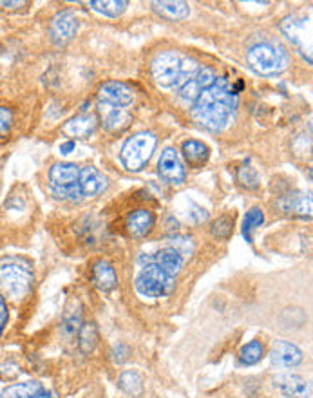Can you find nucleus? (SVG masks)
<instances>
[{
  "label": "nucleus",
  "mask_w": 313,
  "mask_h": 398,
  "mask_svg": "<svg viewBox=\"0 0 313 398\" xmlns=\"http://www.w3.org/2000/svg\"><path fill=\"white\" fill-rule=\"evenodd\" d=\"M279 204H281V209L284 212H288L292 215H299V218H310L312 215V199L308 196L301 194V192L284 196L279 201Z\"/></svg>",
  "instance_id": "obj_21"
},
{
  "label": "nucleus",
  "mask_w": 313,
  "mask_h": 398,
  "mask_svg": "<svg viewBox=\"0 0 313 398\" xmlns=\"http://www.w3.org/2000/svg\"><path fill=\"white\" fill-rule=\"evenodd\" d=\"M138 263L139 264L152 263L163 270L165 274H169L170 277H176V275L183 270L185 257L183 255H179L176 250L163 248L159 250V252H156L154 255H139Z\"/></svg>",
  "instance_id": "obj_10"
},
{
  "label": "nucleus",
  "mask_w": 313,
  "mask_h": 398,
  "mask_svg": "<svg viewBox=\"0 0 313 398\" xmlns=\"http://www.w3.org/2000/svg\"><path fill=\"white\" fill-rule=\"evenodd\" d=\"M234 232V218L229 214L219 215L212 223V235L218 239H229Z\"/></svg>",
  "instance_id": "obj_30"
},
{
  "label": "nucleus",
  "mask_w": 313,
  "mask_h": 398,
  "mask_svg": "<svg viewBox=\"0 0 313 398\" xmlns=\"http://www.w3.org/2000/svg\"><path fill=\"white\" fill-rule=\"evenodd\" d=\"M156 224V215L147 209H138L135 212H130L127 215V232H129L130 237L135 239H145L147 235L154 230Z\"/></svg>",
  "instance_id": "obj_15"
},
{
  "label": "nucleus",
  "mask_w": 313,
  "mask_h": 398,
  "mask_svg": "<svg viewBox=\"0 0 313 398\" xmlns=\"http://www.w3.org/2000/svg\"><path fill=\"white\" fill-rule=\"evenodd\" d=\"M181 152H183V158L187 159V163L190 167H203L207 161H209L210 149L203 141H198V139H190V141H185L183 147H181Z\"/></svg>",
  "instance_id": "obj_22"
},
{
  "label": "nucleus",
  "mask_w": 313,
  "mask_h": 398,
  "mask_svg": "<svg viewBox=\"0 0 313 398\" xmlns=\"http://www.w3.org/2000/svg\"><path fill=\"white\" fill-rule=\"evenodd\" d=\"M33 264L22 255H5L0 259V295L20 301L33 288Z\"/></svg>",
  "instance_id": "obj_2"
},
{
  "label": "nucleus",
  "mask_w": 313,
  "mask_h": 398,
  "mask_svg": "<svg viewBox=\"0 0 313 398\" xmlns=\"http://www.w3.org/2000/svg\"><path fill=\"white\" fill-rule=\"evenodd\" d=\"M274 388L279 389L284 397L288 398H308L310 397V384L299 375H277L272 378Z\"/></svg>",
  "instance_id": "obj_16"
},
{
  "label": "nucleus",
  "mask_w": 313,
  "mask_h": 398,
  "mask_svg": "<svg viewBox=\"0 0 313 398\" xmlns=\"http://www.w3.org/2000/svg\"><path fill=\"white\" fill-rule=\"evenodd\" d=\"M93 281H95V286L100 292H111V290L116 288L118 284V275H116L115 266L105 261V259H100L93 264Z\"/></svg>",
  "instance_id": "obj_19"
},
{
  "label": "nucleus",
  "mask_w": 313,
  "mask_h": 398,
  "mask_svg": "<svg viewBox=\"0 0 313 398\" xmlns=\"http://www.w3.org/2000/svg\"><path fill=\"white\" fill-rule=\"evenodd\" d=\"M158 172L159 176L165 179V181H169V183L174 185H181L187 178V172H185L183 161L179 158V154L176 152V149L169 147V149H165L159 156L158 161Z\"/></svg>",
  "instance_id": "obj_9"
},
{
  "label": "nucleus",
  "mask_w": 313,
  "mask_h": 398,
  "mask_svg": "<svg viewBox=\"0 0 313 398\" xmlns=\"http://www.w3.org/2000/svg\"><path fill=\"white\" fill-rule=\"evenodd\" d=\"M248 65L252 71H255L261 76H274L283 73L290 64L288 53L283 45L274 44V42H261L250 47Z\"/></svg>",
  "instance_id": "obj_3"
},
{
  "label": "nucleus",
  "mask_w": 313,
  "mask_h": 398,
  "mask_svg": "<svg viewBox=\"0 0 313 398\" xmlns=\"http://www.w3.org/2000/svg\"><path fill=\"white\" fill-rule=\"evenodd\" d=\"M80 349H82V353H91L93 349L96 348V344H98V329L93 323L84 324L82 328H80Z\"/></svg>",
  "instance_id": "obj_27"
},
{
  "label": "nucleus",
  "mask_w": 313,
  "mask_h": 398,
  "mask_svg": "<svg viewBox=\"0 0 313 398\" xmlns=\"http://www.w3.org/2000/svg\"><path fill=\"white\" fill-rule=\"evenodd\" d=\"M264 344L261 340H252V342L244 344L241 351H239V362L243 364V366H254V364L261 362L264 357Z\"/></svg>",
  "instance_id": "obj_25"
},
{
  "label": "nucleus",
  "mask_w": 313,
  "mask_h": 398,
  "mask_svg": "<svg viewBox=\"0 0 313 398\" xmlns=\"http://www.w3.org/2000/svg\"><path fill=\"white\" fill-rule=\"evenodd\" d=\"M156 145H158V138L152 132H147V130L136 132L121 147L119 159H121L125 169L130 170V172H138L150 161V158L154 154Z\"/></svg>",
  "instance_id": "obj_4"
},
{
  "label": "nucleus",
  "mask_w": 313,
  "mask_h": 398,
  "mask_svg": "<svg viewBox=\"0 0 313 398\" xmlns=\"http://www.w3.org/2000/svg\"><path fill=\"white\" fill-rule=\"evenodd\" d=\"M216 78H218V76H216L212 67H201L194 78H190L189 82H185L183 85H179L178 87L179 96L183 100H187V102H190V104H194L196 98L201 95V91H205L207 87H210V85L214 84Z\"/></svg>",
  "instance_id": "obj_14"
},
{
  "label": "nucleus",
  "mask_w": 313,
  "mask_h": 398,
  "mask_svg": "<svg viewBox=\"0 0 313 398\" xmlns=\"http://www.w3.org/2000/svg\"><path fill=\"white\" fill-rule=\"evenodd\" d=\"M75 147H76L75 141H65V143L60 145V152H62V154H71V152L75 150Z\"/></svg>",
  "instance_id": "obj_37"
},
{
  "label": "nucleus",
  "mask_w": 313,
  "mask_h": 398,
  "mask_svg": "<svg viewBox=\"0 0 313 398\" xmlns=\"http://www.w3.org/2000/svg\"><path fill=\"white\" fill-rule=\"evenodd\" d=\"M237 107V91L224 76L216 78V82L196 98L192 104V118L205 129L219 132L229 127Z\"/></svg>",
  "instance_id": "obj_1"
},
{
  "label": "nucleus",
  "mask_w": 313,
  "mask_h": 398,
  "mask_svg": "<svg viewBox=\"0 0 313 398\" xmlns=\"http://www.w3.org/2000/svg\"><path fill=\"white\" fill-rule=\"evenodd\" d=\"M281 31L312 62V22L306 16L290 15L281 22Z\"/></svg>",
  "instance_id": "obj_7"
},
{
  "label": "nucleus",
  "mask_w": 313,
  "mask_h": 398,
  "mask_svg": "<svg viewBox=\"0 0 313 398\" xmlns=\"http://www.w3.org/2000/svg\"><path fill=\"white\" fill-rule=\"evenodd\" d=\"M53 194L60 199H69V201H80L82 199V192H80L78 183L71 185V187H62V189H55L53 187Z\"/></svg>",
  "instance_id": "obj_33"
},
{
  "label": "nucleus",
  "mask_w": 313,
  "mask_h": 398,
  "mask_svg": "<svg viewBox=\"0 0 313 398\" xmlns=\"http://www.w3.org/2000/svg\"><path fill=\"white\" fill-rule=\"evenodd\" d=\"M98 95L100 102L116 105V107H129L135 102L132 89L127 84H124V82H118V80H113V82H107V84L102 85Z\"/></svg>",
  "instance_id": "obj_12"
},
{
  "label": "nucleus",
  "mask_w": 313,
  "mask_h": 398,
  "mask_svg": "<svg viewBox=\"0 0 313 398\" xmlns=\"http://www.w3.org/2000/svg\"><path fill=\"white\" fill-rule=\"evenodd\" d=\"M98 119L93 115H78L75 118L67 119L62 127V132L69 138H89L96 130Z\"/></svg>",
  "instance_id": "obj_18"
},
{
  "label": "nucleus",
  "mask_w": 313,
  "mask_h": 398,
  "mask_svg": "<svg viewBox=\"0 0 313 398\" xmlns=\"http://www.w3.org/2000/svg\"><path fill=\"white\" fill-rule=\"evenodd\" d=\"M27 2H0V8H8V10H15L19 5H25Z\"/></svg>",
  "instance_id": "obj_38"
},
{
  "label": "nucleus",
  "mask_w": 313,
  "mask_h": 398,
  "mask_svg": "<svg viewBox=\"0 0 313 398\" xmlns=\"http://www.w3.org/2000/svg\"><path fill=\"white\" fill-rule=\"evenodd\" d=\"M80 167L75 163H55L49 170V181L55 189L78 183Z\"/></svg>",
  "instance_id": "obj_20"
},
{
  "label": "nucleus",
  "mask_w": 313,
  "mask_h": 398,
  "mask_svg": "<svg viewBox=\"0 0 313 398\" xmlns=\"http://www.w3.org/2000/svg\"><path fill=\"white\" fill-rule=\"evenodd\" d=\"M152 10L169 20H185L190 15L187 2H152Z\"/></svg>",
  "instance_id": "obj_23"
},
{
  "label": "nucleus",
  "mask_w": 313,
  "mask_h": 398,
  "mask_svg": "<svg viewBox=\"0 0 313 398\" xmlns=\"http://www.w3.org/2000/svg\"><path fill=\"white\" fill-rule=\"evenodd\" d=\"M237 179L241 181V185L248 187V189H255L259 185V176L252 167H241L237 172Z\"/></svg>",
  "instance_id": "obj_32"
},
{
  "label": "nucleus",
  "mask_w": 313,
  "mask_h": 398,
  "mask_svg": "<svg viewBox=\"0 0 313 398\" xmlns=\"http://www.w3.org/2000/svg\"><path fill=\"white\" fill-rule=\"evenodd\" d=\"M98 118L100 124L104 125L105 130L109 132H121L130 125L129 110H125L124 107H116V105L105 104V102H98Z\"/></svg>",
  "instance_id": "obj_8"
},
{
  "label": "nucleus",
  "mask_w": 313,
  "mask_h": 398,
  "mask_svg": "<svg viewBox=\"0 0 313 398\" xmlns=\"http://www.w3.org/2000/svg\"><path fill=\"white\" fill-rule=\"evenodd\" d=\"M303 351L295 344L284 342V340H274L270 349V360L277 368H295L303 362Z\"/></svg>",
  "instance_id": "obj_13"
},
{
  "label": "nucleus",
  "mask_w": 313,
  "mask_h": 398,
  "mask_svg": "<svg viewBox=\"0 0 313 398\" xmlns=\"http://www.w3.org/2000/svg\"><path fill=\"white\" fill-rule=\"evenodd\" d=\"M169 248L176 250L179 255H190L194 252V243H192V239L187 237V235H172L170 237V246Z\"/></svg>",
  "instance_id": "obj_31"
},
{
  "label": "nucleus",
  "mask_w": 313,
  "mask_h": 398,
  "mask_svg": "<svg viewBox=\"0 0 313 398\" xmlns=\"http://www.w3.org/2000/svg\"><path fill=\"white\" fill-rule=\"evenodd\" d=\"M261 224H264V214L261 209H250L243 219V235L246 241H252L254 230H257Z\"/></svg>",
  "instance_id": "obj_29"
},
{
  "label": "nucleus",
  "mask_w": 313,
  "mask_h": 398,
  "mask_svg": "<svg viewBox=\"0 0 313 398\" xmlns=\"http://www.w3.org/2000/svg\"><path fill=\"white\" fill-rule=\"evenodd\" d=\"M176 283L174 277L165 274L163 270L152 263L141 264V270L135 279V288L141 297L161 298L172 294Z\"/></svg>",
  "instance_id": "obj_5"
},
{
  "label": "nucleus",
  "mask_w": 313,
  "mask_h": 398,
  "mask_svg": "<svg viewBox=\"0 0 313 398\" xmlns=\"http://www.w3.org/2000/svg\"><path fill=\"white\" fill-rule=\"evenodd\" d=\"M150 71L159 87L163 89L174 87L181 76V56L176 51H163L152 60Z\"/></svg>",
  "instance_id": "obj_6"
},
{
  "label": "nucleus",
  "mask_w": 313,
  "mask_h": 398,
  "mask_svg": "<svg viewBox=\"0 0 313 398\" xmlns=\"http://www.w3.org/2000/svg\"><path fill=\"white\" fill-rule=\"evenodd\" d=\"M42 384L36 382V380H31V382H20L15 386H10L8 389H4L0 393V398H31L35 393L42 391Z\"/></svg>",
  "instance_id": "obj_26"
},
{
  "label": "nucleus",
  "mask_w": 313,
  "mask_h": 398,
  "mask_svg": "<svg viewBox=\"0 0 313 398\" xmlns=\"http://www.w3.org/2000/svg\"><path fill=\"white\" fill-rule=\"evenodd\" d=\"M118 386L129 397H141V393H143V377L138 371H124L118 378Z\"/></svg>",
  "instance_id": "obj_24"
},
{
  "label": "nucleus",
  "mask_w": 313,
  "mask_h": 398,
  "mask_svg": "<svg viewBox=\"0 0 313 398\" xmlns=\"http://www.w3.org/2000/svg\"><path fill=\"white\" fill-rule=\"evenodd\" d=\"M31 398H51V395L47 393V391H44V389H42V391H38V393H35Z\"/></svg>",
  "instance_id": "obj_39"
},
{
  "label": "nucleus",
  "mask_w": 313,
  "mask_h": 398,
  "mask_svg": "<svg viewBox=\"0 0 313 398\" xmlns=\"http://www.w3.org/2000/svg\"><path fill=\"white\" fill-rule=\"evenodd\" d=\"M78 31V20L71 11H60L55 19L51 20L49 36L56 45L67 44Z\"/></svg>",
  "instance_id": "obj_11"
},
{
  "label": "nucleus",
  "mask_w": 313,
  "mask_h": 398,
  "mask_svg": "<svg viewBox=\"0 0 313 398\" xmlns=\"http://www.w3.org/2000/svg\"><path fill=\"white\" fill-rule=\"evenodd\" d=\"M78 187L82 196L95 198L107 189V178L96 167H84V169H80Z\"/></svg>",
  "instance_id": "obj_17"
},
{
  "label": "nucleus",
  "mask_w": 313,
  "mask_h": 398,
  "mask_svg": "<svg viewBox=\"0 0 313 398\" xmlns=\"http://www.w3.org/2000/svg\"><path fill=\"white\" fill-rule=\"evenodd\" d=\"M8 320H10V309H8V303H5V298L0 295V337H2V333H4Z\"/></svg>",
  "instance_id": "obj_36"
},
{
  "label": "nucleus",
  "mask_w": 313,
  "mask_h": 398,
  "mask_svg": "<svg viewBox=\"0 0 313 398\" xmlns=\"http://www.w3.org/2000/svg\"><path fill=\"white\" fill-rule=\"evenodd\" d=\"M89 5L95 11L102 13V15L113 16V19H115V16L124 13L125 8L129 5V2H125V0H105V2H96V0H93V2H89Z\"/></svg>",
  "instance_id": "obj_28"
},
{
  "label": "nucleus",
  "mask_w": 313,
  "mask_h": 398,
  "mask_svg": "<svg viewBox=\"0 0 313 398\" xmlns=\"http://www.w3.org/2000/svg\"><path fill=\"white\" fill-rule=\"evenodd\" d=\"M129 357H130V348L127 346V344L118 342L113 346V349H111V358H113V362L115 364H124L125 360H129Z\"/></svg>",
  "instance_id": "obj_34"
},
{
  "label": "nucleus",
  "mask_w": 313,
  "mask_h": 398,
  "mask_svg": "<svg viewBox=\"0 0 313 398\" xmlns=\"http://www.w3.org/2000/svg\"><path fill=\"white\" fill-rule=\"evenodd\" d=\"M11 124H13V115H11L10 109L5 107H0V138H4L11 129Z\"/></svg>",
  "instance_id": "obj_35"
}]
</instances>
